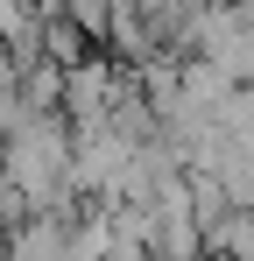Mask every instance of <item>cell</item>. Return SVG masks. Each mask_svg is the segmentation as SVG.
Masks as SVG:
<instances>
[{"instance_id": "cell-1", "label": "cell", "mask_w": 254, "mask_h": 261, "mask_svg": "<svg viewBox=\"0 0 254 261\" xmlns=\"http://www.w3.org/2000/svg\"><path fill=\"white\" fill-rule=\"evenodd\" d=\"M71 247H78V219L71 212H36L7 240V261H71Z\"/></svg>"}]
</instances>
